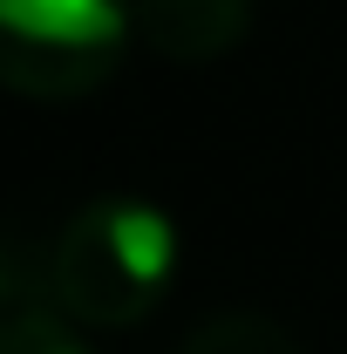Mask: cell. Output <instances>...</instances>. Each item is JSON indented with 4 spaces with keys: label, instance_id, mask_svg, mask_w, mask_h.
<instances>
[{
    "label": "cell",
    "instance_id": "4",
    "mask_svg": "<svg viewBox=\"0 0 347 354\" xmlns=\"http://www.w3.org/2000/svg\"><path fill=\"white\" fill-rule=\"evenodd\" d=\"M136 14V48L164 55L177 68L225 62L252 35V0H130Z\"/></svg>",
    "mask_w": 347,
    "mask_h": 354
},
{
    "label": "cell",
    "instance_id": "1",
    "mask_svg": "<svg viewBox=\"0 0 347 354\" xmlns=\"http://www.w3.org/2000/svg\"><path fill=\"white\" fill-rule=\"evenodd\" d=\"M48 272H55L62 307L75 313L88 334L143 327L150 313L171 300L177 225H171L164 205L130 198V191L88 198L48 239Z\"/></svg>",
    "mask_w": 347,
    "mask_h": 354
},
{
    "label": "cell",
    "instance_id": "5",
    "mask_svg": "<svg viewBox=\"0 0 347 354\" xmlns=\"http://www.w3.org/2000/svg\"><path fill=\"white\" fill-rule=\"evenodd\" d=\"M177 354H306V348L272 313L238 307V313H212L205 327H191V334L177 341Z\"/></svg>",
    "mask_w": 347,
    "mask_h": 354
},
{
    "label": "cell",
    "instance_id": "3",
    "mask_svg": "<svg viewBox=\"0 0 347 354\" xmlns=\"http://www.w3.org/2000/svg\"><path fill=\"white\" fill-rule=\"evenodd\" d=\"M0 354H95L88 327L55 293L48 252H28L21 239L0 259Z\"/></svg>",
    "mask_w": 347,
    "mask_h": 354
},
{
    "label": "cell",
    "instance_id": "2",
    "mask_svg": "<svg viewBox=\"0 0 347 354\" xmlns=\"http://www.w3.org/2000/svg\"><path fill=\"white\" fill-rule=\"evenodd\" d=\"M130 41V0H0V75L35 102H75L102 88Z\"/></svg>",
    "mask_w": 347,
    "mask_h": 354
}]
</instances>
